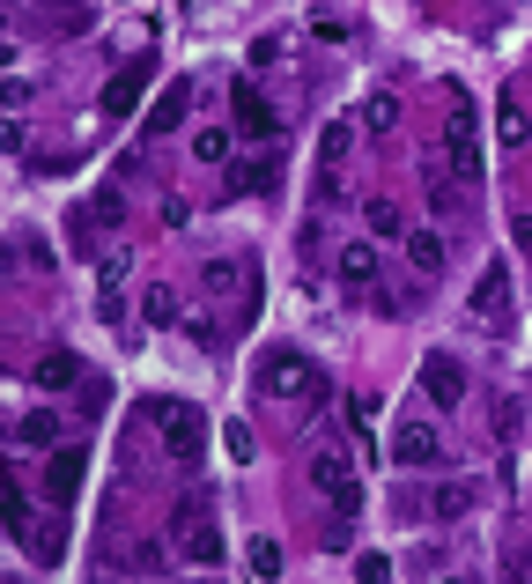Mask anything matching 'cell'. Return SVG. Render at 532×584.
<instances>
[{
	"label": "cell",
	"instance_id": "cell-14",
	"mask_svg": "<svg viewBox=\"0 0 532 584\" xmlns=\"http://www.w3.org/2000/svg\"><path fill=\"white\" fill-rule=\"evenodd\" d=\"M230 185H237V193H274V185H281V163L274 156H244V163H230Z\"/></svg>",
	"mask_w": 532,
	"mask_h": 584
},
{
	"label": "cell",
	"instance_id": "cell-18",
	"mask_svg": "<svg viewBox=\"0 0 532 584\" xmlns=\"http://www.w3.org/2000/svg\"><path fill=\"white\" fill-rule=\"evenodd\" d=\"M473 311H481V318H503V311H510V274H503V259L481 274V296H473Z\"/></svg>",
	"mask_w": 532,
	"mask_h": 584
},
{
	"label": "cell",
	"instance_id": "cell-8",
	"mask_svg": "<svg viewBox=\"0 0 532 584\" xmlns=\"http://www.w3.org/2000/svg\"><path fill=\"white\" fill-rule=\"evenodd\" d=\"M348 156H355V119H333L326 134H318V185H326V193H340Z\"/></svg>",
	"mask_w": 532,
	"mask_h": 584
},
{
	"label": "cell",
	"instance_id": "cell-17",
	"mask_svg": "<svg viewBox=\"0 0 532 584\" xmlns=\"http://www.w3.org/2000/svg\"><path fill=\"white\" fill-rule=\"evenodd\" d=\"M473 511V481H436L429 488V518H466Z\"/></svg>",
	"mask_w": 532,
	"mask_h": 584
},
{
	"label": "cell",
	"instance_id": "cell-16",
	"mask_svg": "<svg viewBox=\"0 0 532 584\" xmlns=\"http://www.w3.org/2000/svg\"><path fill=\"white\" fill-rule=\"evenodd\" d=\"M340 281L348 289H377V244H348L340 252Z\"/></svg>",
	"mask_w": 532,
	"mask_h": 584
},
{
	"label": "cell",
	"instance_id": "cell-5",
	"mask_svg": "<svg viewBox=\"0 0 532 584\" xmlns=\"http://www.w3.org/2000/svg\"><path fill=\"white\" fill-rule=\"evenodd\" d=\"M311 488L333 503L340 518H355V511H363V481H355L348 451H318V459H311Z\"/></svg>",
	"mask_w": 532,
	"mask_h": 584
},
{
	"label": "cell",
	"instance_id": "cell-27",
	"mask_svg": "<svg viewBox=\"0 0 532 584\" xmlns=\"http://www.w3.org/2000/svg\"><path fill=\"white\" fill-rule=\"evenodd\" d=\"M97 289H104V318H119V289H126V259H104V267H97Z\"/></svg>",
	"mask_w": 532,
	"mask_h": 584
},
{
	"label": "cell",
	"instance_id": "cell-31",
	"mask_svg": "<svg viewBox=\"0 0 532 584\" xmlns=\"http://www.w3.org/2000/svg\"><path fill=\"white\" fill-rule=\"evenodd\" d=\"M355 577H363V584H385L392 562H385V555H363V562H355Z\"/></svg>",
	"mask_w": 532,
	"mask_h": 584
},
{
	"label": "cell",
	"instance_id": "cell-6",
	"mask_svg": "<svg viewBox=\"0 0 532 584\" xmlns=\"http://www.w3.org/2000/svg\"><path fill=\"white\" fill-rule=\"evenodd\" d=\"M422 392H429L436 414H459V407H466V370H459V355H422Z\"/></svg>",
	"mask_w": 532,
	"mask_h": 584
},
{
	"label": "cell",
	"instance_id": "cell-22",
	"mask_svg": "<svg viewBox=\"0 0 532 584\" xmlns=\"http://www.w3.org/2000/svg\"><path fill=\"white\" fill-rule=\"evenodd\" d=\"M363 222H370L377 237H407V215H399V200H385V193L363 200Z\"/></svg>",
	"mask_w": 532,
	"mask_h": 584
},
{
	"label": "cell",
	"instance_id": "cell-7",
	"mask_svg": "<svg viewBox=\"0 0 532 584\" xmlns=\"http://www.w3.org/2000/svg\"><path fill=\"white\" fill-rule=\"evenodd\" d=\"M230 126H237L244 141H274V134H281V111L266 104L252 82H237V89H230Z\"/></svg>",
	"mask_w": 532,
	"mask_h": 584
},
{
	"label": "cell",
	"instance_id": "cell-30",
	"mask_svg": "<svg viewBox=\"0 0 532 584\" xmlns=\"http://www.w3.org/2000/svg\"><path fill=\"white\" fill-rule=\"evenodd\" d=\"M119 207H126V200H119V185H104V193L89 200V215H97V222H119Z\"/></svg>",
	"mask_w": 532,
	"mask_h": 584
},
{
	"label": "cell",
	"instance_id": "cell-32",
	"mask_svg": "<svg viewBox=\"0 0 532 584\" xmlns=\"http://www.w3.org/2000/svg\"><path fill=\"white\" fill-rule=\"evenodd\" d=\"M510 237H518V252H532V215H518V222H510Z\"/></svg>",
	"mask_w": 532,
	"mask_h": 584
},
{
	"label": "cell",
	"instance_id": "cell-19",
	"mask_svg": "<svg viewBox=\"0 0 532 584\" xmlns=\"http://www.w3.org/2000/svg\"><path fill=\"white\" fill-rule=\"evenodd\" d=\"M496 141H503V148H525V141H532V119H525V104H518V97H503V104H496Z\"/></svg>",
	"mask_w": 532,
	"mask_h": 584
},
{
	"label": "cell",
	"instance_id": "cell-1",
	"mask_svg": "<svg viewBox=\"0 0 532 584\" xmlns=\"http://www.w3.org/2000/svg\"><path fill=\"white\" fill-rule=\"evenodd\" d=\"M170 533H178V555L193 562V570H215L222 555V525H215V503H207V488H193V496L178 503V518H170Z\"/></svg>",
	"mask_w": 532,
	"mask_h": 584
},
{
	"label": "cell",
	"instance_id": "cell-4",
	"mask_svg": "<svg viewBox=\"0 0 532 584\" xmlns=\"http://www.w3.org/2000/svg\"><path fill=\"white\" fill-rule=\"evenodd\" d=\"M259 385L274 392V400H311V407L326 400V378H318V363H311V355H289V348H281V355H266Z\"/></svg>",
	"mask_w": 532,
	"mask_h": 584
},
{
	"label": "cell",
	"instance_id": "cell-28",
	"mask_svg": "<svg viewBox=\"0 0 532 584\" xmlns=\"http://www.w3.org/2000/svg\"><path fill=\"white\" fill-rule=\"evenodd\" d=\"M178 333H185L193 348H215V341H222V333H215V318H207V311H185V318H178Z\"/></svg>",
	"mask_w": 532,
	"mask_h": 584
},
{
	"label": "cell",
	"instance_id": "cell-20",
	"mask_svg": "<svg viewBox=\"0 0 532 584\" xmlns=\"http://www.w3.org/2000/svg\"><path fill=\"white\" fill-rule=\"evenodd\" d=\"M193 156L200 163H230L237 156V126H200V134H193Z\"/></svg>",
	"mask_w": 532,
	"mask_h": 584
},
{
	"label": "cell",
	"instance_id": "cell-24",
	"mask_svg": "<svg viewBox=\"0 0 532 584\" xmlns=\"http://www.w3.org/2000/svg\"><path fill=\"white\" fill-rule=\"evenodd\" d=\"M23 444H37V451H60V414H23V429H15Z\"/></svg>",
	"mask_w": 532,
	"mask_h": 584
},
{
	"label": "cell",
	"instance_id": "cell-11",
	"mask_svg": "<svg viewBox=\"0 0 532 584\" xmlns=\"http://www.w3.org/2000/svg\"><path fill=\"white\" fill-rule=\"evenodd\" d=\"M252 259H207V267H200V289L207 296H237V289H252Z\"/></svg>",
	"mask_w": 532,
	"mask_h": 584
},
{
	"label": "cell",
	"instance_id": "cell-15",
	"mask_svg": "<svg viewBox=\"0 0 532 584\" xmlns=\"http://www.w3.org/2000/svg\"><path fill=\"white\" fill-rule=\"evenodd\" d=\"M185 119H193V89H163V97H156V119H148V134H178V126Z\"/></svg>",
	"mask_w": 532,
	"mask_h": 584
},
{
	"label": "cell",
	"instance_id": "cell-3",
	"mask_svg": "<svg viewBox=\"0 0 532 584\" xmlns=\"http://www.w3.org/2000/svg\"><path fill=\"white\" fill-rule=\"evenodd\" d=\"M148 422H163V444H170V459L178 466H200V444H207V414L193 400H148L141 407Z\"/></svg>",
	"mask_w": 532,
	"mask_h": 584
},
{
	"label": "cell",
	"instance_id": "cell-12",
	"mask_svg": "<svg viewBox=\"0 0 532 584\" xmlns=\"http://www.w3.org/2000/svg\"><path fill=\"white\" fill-rule=\"evenodd\" d=\"M104 119H133V111H141V67H126V74H111L104 82Z\"/></svg>",
	"mask_w": 532,
	"mask_h": 584
},
{
	"label": "cell",
	"instance_id": "cell-29",
	"mask_svg": "<svg viewBox=\"0 0 532 584\" xmlns=\"http://www.w3.org/2000/svg\"><path fill=\"white\" fill-rule=\"evenodd\" d=\"M0 518H8V533H23V525H30V503H23V488H0Z\"/></svg>",
	"mask_w": 532,
	"mask_h": 584
},
{
	"label": "cell",
	"instance_id": "cell-9",
	"mask_svg": "<svg viewBox=\"0 0 532 584\" xmlns=\"http://www.w3.org/2000/svg\"><path fill=\"white\" fill-rule=\"evenodd\" d=\"M82 474H89V451H82V444H60V451L45 459V496H52V503H74Z\"/></svg>",
	"mask_w": 532,
	"mask_h": 584
},
{
	"label": "cell",
	"instance_id": "cell-26",
	"mask_svg": "<svg viewBox=\"0 0 532 584\" xmlns=\"http://www.w3.org/2000/svg\"><path fill=\"white\" fill-rule=\"evenodd\" d=\"M141 318H148V326H178L185 311H178V296H170V289H148L141 296Z\"/></svg>",
	"mask_w": 532,
	"mask_h": 584
},
{
	"label": "cell",
	"instance_id": "cell-23",
	"mask_svg": "<svg viewBox=\"0 0 532 584\" xmlns=\"http://www.w3.org/2000/svg\"><path fill=\"white\" fill-rule=\"evenodd\" d=\"M244 570H252L259 584H274V577H281V540H266V533H259L252 548H244Z\"/></svg>",
	"mask_w": 532,
	"mask_h": 584
},
{
	"label": "cell",
	"instance_id": "cell-13",
	"mask_svg": "<svg viewBox=\"0 0 532 584\" xmlns=\"http://www.w3.org/2000/svg\"><path fill=\"white\" fill-rule=\"evenodd\" d=\"M392 459H399V466H429V459H436V429H429V422H399Z\"/></svg>",
	"mask_w": 532,
	"mask_h": 584
},
{
	"label": "cell",
	"instance_id": "cell-10",
	"mask_svg": "<svg viewBox=\"0 0 532 584\" xmlns=\"http://www.w3.org/2000/svg\"><path fill=\"white\" fill-rule=\"evenodd\" d=\"M30 385H37V392H67V385H82V355H74V348H45V355L30 363Z\"/></svg>",
	"mask_w": 532,
	"mask_h": 584
},
{
	"label": "cell",
	"instance_id": "cell-25",
	"mask_svg": "<svg viewBox=\"0 0 532 584\" xmlns=\"http://www.w3.org/2000/svg\"><path fill=\"white\" fill-rule=\"evenodd\" d=\"M363 126H370V134H392V126H399V97H392V89H377V97L363 104Z\"/></svg>",
	"mask_w": 532,
	"mask_h": 584
},
{
	"label": "cell",
	"instance_id": "cell-21",
	"mask_svg": "<svg viewBox=\"0 0 532 584\" xmlns=\"http://www.w3.org/2000/svg\"><path fill=\"white\" fill-rule=\"evenodd\" d=\"M407 259H414V274H444V237L436 230H407Z\"/></svg>",
	"mask_w": 532,
	"mask_h": 584
},
{
	"label": "cell",
	"instance_id": "cell-2",
	"mask_svg": "<svg viewBox=\"0 0 532 584\" xmlns=\"http://www.w3.org/2000/svg\"><path fill=\"white\" fill-rule=\"evenodd\" d=\"M444 104H451V119H444V148H451V178L459 185H481V119H473V97L459 82L444 89Z\"/></svg>",
	"mask_w": 532,
	"mask_h": 584
}]
</instances>
